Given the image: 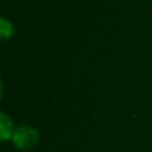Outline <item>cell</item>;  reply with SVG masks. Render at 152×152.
<instances>
[{"mask_svg": "<svg viewBox=\"0 0 152 152\" xmlns=\"http://www.w3.org/2000/svg\"><path fill=\"white\" fill-rule=\"evenodd\" d=\"M12 140L15 145L20 150H29V148L35 147L39 142V134L35 128L28 126L19 127L13 131Z\"/></svg>", "mask_w": 152, "mask_h": 152, "instance_id": "cell-1", "label": "cell"}, {"mask_svg": "<svg viewBox=\"0 0 152 152\" xmlns=\"http://www.w3.org/2000/svg\"><path fill=\"white\" fill-rule=\"evenodd\" d=\"M0 128H1V140H7L11 136V129H12V123L8 119L5 113H1V120H0Z\"/></svg>", "mask_w": 152, "mask_h": 152, "instance_id": "cell-2", "label": "cell"}, {"mask_svg": "<svg viewBox=\"0 0 152 152\" xmlns=\"http://www.w3.org/2000/svg\"><path fill=\"white\" fill-rule=\"evenodd\" d=\"M11 35H12V24L5 18H3L1 19V39L5 40Z\"/></svg>", "mask_w": 152, "mask_h": 152, "instance_id": "cell-3", "label": "cell"}]
</instances>
